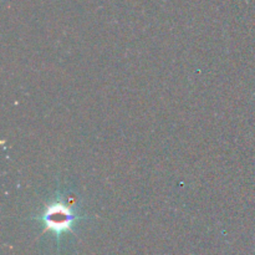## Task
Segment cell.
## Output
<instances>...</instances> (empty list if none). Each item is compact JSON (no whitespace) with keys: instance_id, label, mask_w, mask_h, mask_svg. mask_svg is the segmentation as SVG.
Wrapping results in <instances>:
<instances>
[{"instance_id":"6da1fadb","label":"cell","mask_w":255,"mask_h":255,"mask_svg":"<svg viewBox=\"0 0 255 255\" xmlns=\"http://www.w3.org/2000/svg\"><path fill=\"white\" fill-rule=\"evenodd\" d=\"M34 219L40 221L44 226L45 232H51L57 241H60L65 233H71L77 222L86 219L74 208L70 199L64 192H57L55 198L45 206L40 216Z\"/></svg>"}]
</instances>
